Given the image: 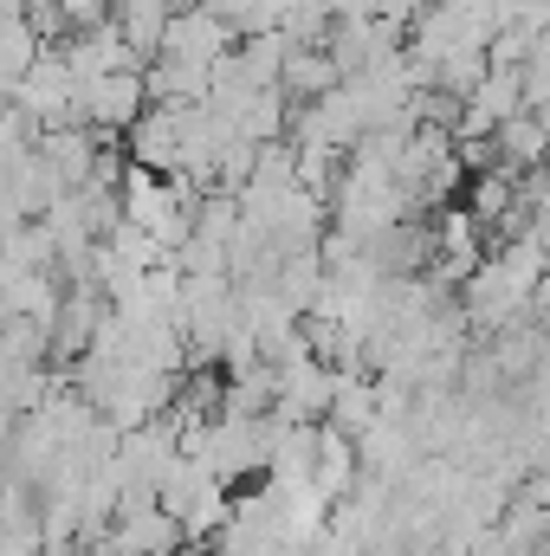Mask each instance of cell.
Listing matches in <instances>:
<instances>
[{
  "label": "cell",
  "instance_id": "1",
  "mask_svg": "<svg viewBox=\"0 0 550 556\" xmlns=\"http://www.w3.org/2000/svg\"><path fill=\"white\" fill-rule=\"evenodd\" d=\"M142 111H149L142 65H117V72H98V78L78 85V124H91L104 137H130V124H137Z\"/></svg>",
  "mask_w": 550,
  "mask_h": 556
}]
</instances>
